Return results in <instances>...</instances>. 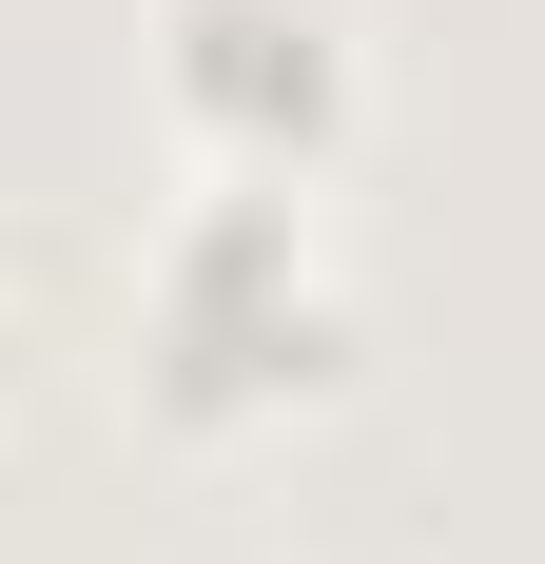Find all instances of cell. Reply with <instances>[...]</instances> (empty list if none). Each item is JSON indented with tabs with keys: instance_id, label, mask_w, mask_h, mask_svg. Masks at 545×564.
I'll return each mask as SVG.
<instances>
[{
	"instance_id": "7a4b0ae2",
	"label": "cell",
	"mask_w": 545,
	"mask_h": 564,
	"mask_svg": "<svg viewBox=\"0 0 545 564\" xmlns=\"http://www.w3.org/2000/svg\"><path fill=\"white\" fill-rule=\"evenodd\" d=\"M157 117L215 175H312L351 137V0H157Z\"/></svg>"
},
{
	"instance_id": "6da1fadb",
	"label": "cell",
	"mask_w": 545,
	"mask_h": 564,
	"mask_svg": "<svg viewBox=\"0 0 545 564\" xmlns=\"http://www.w3.org/2000/svg\"><path fill=\"white\" fill-rule=\"evenodd\" d=\"M331 350H351V292H331V253H312V195H292V175L175 195L157 273H137V370H157V409L234 429V409L331 390Z\"/></svg>"
}]
</instances>
